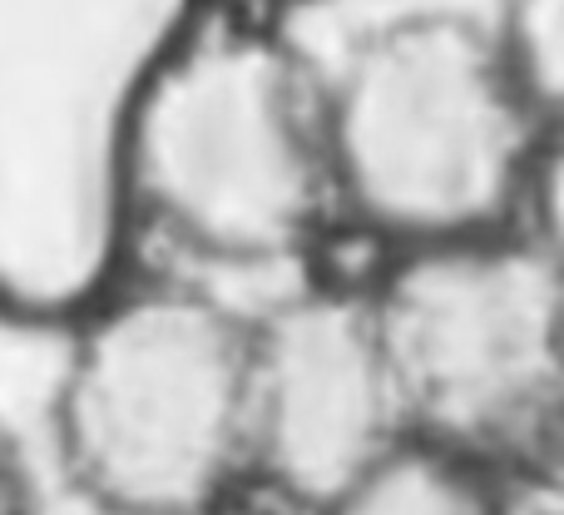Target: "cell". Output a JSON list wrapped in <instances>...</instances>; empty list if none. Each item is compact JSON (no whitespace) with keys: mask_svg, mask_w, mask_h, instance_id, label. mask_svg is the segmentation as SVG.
I'll use <instances>...</instances> for the list:
<instances>
[{"mask_svg":"<svg viewBox=\"0 0 564 515\" xmlns=\"http://www.w3.org/2000/svg\"><path fill=\"white\" fill-rule=\"evenodd\" d=\"M119 179L134 214L208 268L312 258L337 224L322 65L268 20L204 10L139 69Z\"/></svg>","mask_w":564,"mask_h":515,"instance_id":"cell-2","label":"cell"},{"mask_svg":"<svg viewBox=\"0 0 564 515\" xmlns=\"http://www.w3.org/2000/svg\"><path fill=\"white\" fill-rule=\"evenodd\" d=\"M198 515H302V511L282 506V501H273V496H258V491H238V496L218 501V506H208Z\"/></svg>","mask_w":564,"mask_h":515,"instance_id":"cell-10","label":"cell"},{"mask_svg":"<svg viewBox=\"0 0 564 515\" xmlns=\"http://www.w3.org/2000/svg\"><path fill=\"white\" fill-rule=\"evenodd\" d=\"M337 224L377 254L555 234L560 115L516 75L496 20L416 6L367 25L322 69Z\"/></svg>","mask_w":564,"mask_h":515,"instance_id":"cell-1","label":"cell"},{"mask_svg":"<svg viewBox=\"0 0 564 515\" xmlns=\"http://www.w3.org/2000/svg\"><path fill=\"white\" fill-rule=\"evenodd\" d=\"M367 302L406 441L496 481L560 471V234L401 248Z\"/></svg>","mask_w":564,"mask_h":515,"instance_id":"cell-4","label":"cell"},{"mask_svg":"<svg viewBox=\"0 0 564 515\" xmlns=\"http://www.w3.org/2000/svg\"><path fill=\"white\" fill-rule=\"evenodd\" d=\"M490 515H564V481H560V471L500 476L496 491H490Z\"/></svg>","mask_w":564,"mask_h":515,"instance_id":"cell-8","label":"cell"},{"mask_svg":"<svg viewBox=\"0 0 564 515\" xmlns=\"http://www.w3.org/2000/svg\"><path fill=\"white\" fill-rule=\"evenodd\" d=\"M248 312L194 278L109 292L65 342L50 437L99 515H198L248 491Z\"/></svg>","mask_w":564,"mask_h":515,"instance_id":"cell-3","label":"cell"},{"mask_svg":"<svg viewBox=\"0 0 564 515\" xmlns=\"http://www.w3.org/2000/svg\"><path fill=\"white\" fill-rule=\"evenodd\" d=\"M490 491L496 476L406 441L317 515H490Z\"/></svg>","mask_w":564,"mask_h":515,"instance_id":"cell-6","label":"cell"},{"mask_svg":"<svg viewBox=\"0 0 564 515\" xmlns=\"http://www.w3.org/2000/svg\"><path fill=\"white\" fill-rule=\"evenodd\" d=\"M496 35L530 95L560 115L564 85V0H500Z\"/></svg>","mask_w":564,"mask_h":515,"instance_id":"cell-7","label":"cell"},{"mask_svg":"<svg viewBox=\"0 0 564 515\" xmlns=\"http://www.w3.org/2000/svg\"><path fill=\"white\" fill-rule=\"evenodd\" d=\"M248 491L317 515L406 447L361 278H302L248 312Z\"/></svg>","mask_w":564,"mask_h":515,"instance_id":"cell-5","label":"cell"},{"mask_svg":"<svg viewBox=\"0 0 564 515\" xmlns=\"http://www.w3.org/2000/svg\"><path fill=\"white\" fill-rule=\"evenodd\" d=\"M0 515H40L35 466L6 417H0Z\"/></svg>","mask_w":564,"mask_h":515,"instance_id":"cell-9","label":"cell"}]
</instances>
